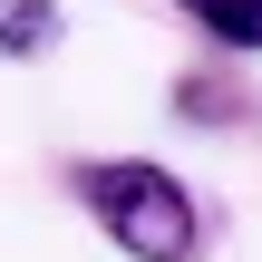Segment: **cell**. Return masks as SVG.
Returning a JSON list of instances; mask_svg holds the SVG:
<instances>
[{"instance_id":"7a4b0ae2","label":"cell","mask_w":262,"mask_h":262,"mask_svg":"<svg viewBox=\"0 0 262 262\" xmlns=\"http://www.w3.org/2000/svg\"><path fill=\"white\" fill-rule=\"evenodd\" d=\"M58 49V10L49 0H0V58H39Z\"/></svg>"},{"instance_id":"3957f363","label":"cell","mask_w":262,"mask_h":262,"mask_svg":"<svg viewBox=\"0 0 262 262\" xmlns=\"http://www.w3.org/2000/svg\"><path fill=\"white\" fill-rule=\"evenodd\" d=\"M224 49H262V0H185Z\"/></svg>"},{"instance_id":"6da1fadb","label":"cell","mask_w":262,"mask_h":262,"mask_svg":"<svg viewBox=\"0 0 262 262\" xmlns=\"http://www.w3.org/2000/svg\"><path fill=\"white\" fill-rule=\"evenodd\" d=\"M78 194L97 204V224L136 262H194V204H185V185H175L165 165H126V156H117V165H88Z\"/></svg>"}]
</instances>
